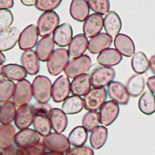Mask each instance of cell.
<instances>
[{"label":"cell","mask_w":155,"mask_h":155,"mask_svg":"<svg viewBox=\"0 0 155 155\" xmlns=\"http://www.w3.org/2000/svg\"><path fill=\"white\" fill-rule=\"evenodd\" d=\"M69 142L74 147L84 146L87 141V131L84 129L82 125L76 126L68 136Z\"/></svg>","instance_id":"obj_36"},{"label":"cell","mask_w":155,"mask_h":155,"mask_svg":"<svg viewBox=\"0 0 155 155\" xmlns=\"http://www.w3.org/2000/svg\"><path fill=\"white\" fill-rule=\"evenodd\" d=\"M16 134V128L10 124L0 126V148L4 149L8 146L12 145Z\"/></svg>","instance_id":"obj_37"},{"label":"cell","mask_w":155,"mask_h":155,"mask_svg":"<svg viewBox=\"0 0 155 155\" xmlns=\"http://www.w3.org/2000/svg\"><path fill=\"white\" fill-rule=\"evenodd\" d=\"M21 2L22 5L27 6V7H30V6H34L35 5L36 0H21Z\"/></svg>","instance_id":"obj_50"},{"label":"cell","mask_w":155,"mask_h":155,"mask_svg":"<svg viewBox=\"0 0 155 155\" xmlns=\"http://www.w3.org/2000/svg\"><path fill=\"white\" fill-rule=\"evenodd\" d=\"M112 38L106 33H101L88 41L87 49L91 54H100L103 50L110 48Z\"/></svg>","instance_id":"obj_21"},{"label":"cell","mask_w":155,"mask_h":155,"mask_svg":"<svg viewBox=\"0 0 155 155\" xmlns=\"http://www.w3.org/2000/svg\"><path fill=\"white\" fill-rule=\"evenodd\" d=\"M84 108V98L78 96L68 97L62 103V110L66 114H76Z\"/></svg>","instance_id":"obj_31"},{"label":"cell","mask_w":155,"mask_h":155,"mask_svg":"<svg viewBox=\"0 0 155 155\" xmlns=\"http://www.w3.org/2000/svg\"><path fill=\"white\" fill-rule=\"evenodd\" d=\"M0 155H2V154H1V151H0Z\"/></svg>","instance_id":"obj_53"},{"label":"cell","mask_w":155,"mask_h":155,"mask_svg":"<svg viewBox=\"0 0 155 155\" xmlns=\"http://www.w3.org/2000/svg\"><path fill=\"white\" fill-rule=\"evenodd\" d=\"M59 26L60 17L55 11H47L41 14L36 23L39 36H42V38L50 36Z\"/></svg>","instance_id":"obj_2"},{"label":"cell","mask_w":155,"mask_h":155,"mask_svg":"<svg viewBox=\"0 0 155 155\" xmlns=\"http://www.w3.org/2000/svg\"><path fill=\"white\" fill-rule=\"evenodd\" d=\"M107 94L111 101H115L119 105H127L130 96L126 90V87L121 82L112 81L107 87Z\"/></svg>","instance_id":"obj_11"},{"label":"cell","mask_w":155,"mask_h":155,"mask_svg":"<svg viewBox=\"0 0 155 155\" xmlns=\"http://www.w3.org/2000/svg\"><path fill=\"white\" fill-rule=\"evenodd\" d=\"M42 155H64L63 153H59V152H53V151H48V152H45Z\"/></svg>","instance_id":"obj_52"},{"label":"cell","mask_w":155,"mask_h":155,"mask_svg":"<svg viewBox=\"0 0 155 155\" xmlns=\"http://www.w3.org/2000/svg\"><path fill=\"white\" fill-rule=\"evenodd\" d=\"M6 61V57H5V55L0 51V66H1L4 62Z\"/></svg>","instance_id":"obj_51"},{"label":"cell","mask_w":155,"mask_h":155,"mask_svg":"<svg viewBox=\"0 0 155 155\" xmlns=\"http://www.w3.org/2000/svg\"><path fill=\"white\" fill-rule=\"evenodd\" d=\"M91 78L90 75L87 74H84L79 75L71 82V92L74 96H86L92 88Z\"/></svg>","instance_id":"obj_20"},{"label":"cell","mask_w":155,"mask_h":155,"mask_svg":"<svg viewBox=\"0 0 155 155\" xmlns=\"http://www.w3.org/2000/svg\"><path fill=\"white\" fill-rule=\"evenodd\" d=\"M147 87L150 89V91L155 95V75L154 76H150V77L148 78V80H147Z\"/></svg>","instance_id":"obj_48"},{"label":"cell","mask_w":155,"mask_h":155,"mask_svg":"<svg viewBox=\"0 0 155 155\" xmlns=\"http://www.w3.org/2000/svg\"><path fill=\"white\" fill-rule=\"evenodd\" d=\"M107 90L104 87L92 88L84 97V108L88 111H97L107 101Z\"/></svg>","instance_id":"obj_8"},{"label":"cell","mask_w":155,"mask_h":155,"mask_svg":"<svg viewBox=\"0 0 155 155\" xmlns=\"http://www.w3.org/2000/svg\"><path fill=\"white\" fill-rule=\"evenodd\" d=\"M103 17L100 14H91L87 19L84 21L83 31L87 38H93L98 34H101L103 28Z\"/></svg>","instance_id":"obj_14"},{"label":"cell","mask_w":155,"mask_h":155,"mask_svg":"<svg viewBox=\"0 0 155 155\" xmlns=\"http://www.w3.org/2000/svg\"><path fill=\"white\" fill-rule=\"evenodd\" d=\"M54 47L55 43L53 40V36H46L42 38L36 44L35 49V53L39 61L43 62L48 61L54 51Z\"/></svg>","instance_id":"obj_27"},{"label":"cell","mask_w":155,"mask_h":155,"mask_svg":"<svg viewBox=\"0 0 155 155\" xmlns=\"http://www.w3.org/2000/svg\"><path fill=\"white\" fill-rule=\"evenodd\" d=\"M21 66L25 69L26 73L29 74L30 75H35L39 73L40 63L35 51L32 49L25 50L21 54Z\"/></svg>","instance_id":"obj_18"},{"label":"cell","mask_w":155,"mask_h":155,"mask_svg":"<svg viewBox=\"0 0 155 155\" xmlns=\"http://www.w3.org/2000/svg\"><path fill=\"white\" fill-rule=\"evenodd\" d=\"M33 87L32 84L24 79L21 81H19L15 84V91L13 94V102L16 106L21 107L24 105H27L33 98Z\"/></svg>","instance_id":"obj_7"},{"label":"cell","mask_w":155,"mask_h":155,"mask_svg":"<svg viewBox=\"0 0 155 155\" xmlns=\"http://www.w3.org/2000/svg\"><path fill=\"white\" fill-rule=\"evenodd\" d=\"M71 93V82L66 75H61L52 84L51 97L54 102H63Z\"/></svg>","instance_id":"obj_9"},{"label":"cell","mask_w":155,"mask_h":155,"mask_svg":"<svg viewBox=\"0 0 155 155\" xmlns=\"http://www.w3.org/2000/svg\"><path fill=\"white\" fill-rule=\"evenodd\" d=\"M1 74L8 80L18 82L24 80L27 76L25 69L19 64H7L5 66H2Z\"/></svg>","instance_id":"obj_28"},{"label":"cell","mask_w":155,"mask_h":155,"mask_svg":"<svg viewBox=\"0 0 155 155\" xmlns=\"http://www.w3.org/2000/svg\"><path fill=\"white\" fill-rule=\"evenodd\" d=\"M138 108L142 114L151 115L155 112V96L150 91L144 92L139 97Z\"/></svg>","instance_id":"obj_33"},{"label":"cell","mask_w":155,"mask_h":155,"mask_svg":"<svg viewBox=\"0 0 155 155\" xmlns=\"http://www.w3.org/2000/svg\"><path fill=\"white\" fill-rule=\"evenodd\" d=\"M62 2V0H36L35 8L43 12L53 11L57 8Z\"/></svg>","instance_id":"obj_41"},{"label":"cell","mask_w":155,"mask_h":155,"mask_svg":"<svg viewBox=\"0 0 155 155\" xmlns=\"http://www.w3.org/2000/svg\"><path fill=\"white\" fill-rule=\"evenodd\" d=\"M91 10L95 13L103 15L110 10V0H87Z\"/></svg>","instance_id":"obj_40"},{"label":"cell","mask_w":155,"mask_h":155,"mask_svg":"<svg viewBox=\"0 0 155 155\" xmlns=\"http://www.w3.org/2000/svg\"><path fill=\"white\" fill-rule=\"evenodd\" d=\"M145 79L141 74H135L131 76L126 83V90L130 97H139L145 89Z\"/></svg>","instance_id":"obj_29"},{"label":"cell","mask_w":155,"mask_h":155,"mask_svg":"<svg viewBox=\"0 0 155 155\" xmlns=\"http://www.w3.org/2000/svg\"><path fill=\"white\" fill-rule=\"evenodd\" d=\"M64 155H94V150L88 146L74 147L70 149Z\"/></svg>","instance_id":"obj_43"},{"label":"cell","mask_w":155,"mask_h":155,"mask_svg":"<svg viewBox=\"0 0 155 155\" xmlns=\"http://www.w3.org/2000/svg\"><path fill=\"white\" fill-rule=\"evenodd\" d=\"M100 124V115L97 111H87L82 118V126L87 132H91Z\"/></svg>","instance_id":"obj_39"},{"label":"cell","mask_w":155,"mask_h":155,"mask_svg":"<svg viewBox=\"0 0 155 155\" xmlns=\"http://www.w3.org/2000/svg\"><path fill=\"white\" fill-rule=\"evenodd\" d=\"M72 39H73L72 26L71 24L66 22L61 24L53 34V40L55 45H58L59 47L61 48L69 46Z\"/></svg>","instance_id":"obj_23"},{"label":"cell","mask_w":155,"mask_h":155,"mask_svg":"<svg viewBox=\"0 0 155 155\" xmlns=\"http://www.w3.org/2000/svg\"><path fill=\"white\" fill-rule=\"evenodd\" d=\"M34 110L35 114H42V115H49V112L52 109V107L48 104V103H35V105H33Z\"/></svg>","instance_id":"obj_45"},{"label":"cell","mask_w":155,"mask_h":155,"mask_svg":"<svg viewBox=\"0 0 155 155\" xmlns=\"http://www.w3.org/2000/svg\"><path fill=\"white\" fill-rule=\"evenodd\" d=\"M103 26L106 34L111 38H115L122 29V21L118 14L115 11H109L104 17Z\"/></svg>","instance_id":"obj_19"},{"label":"cell","mask_w":155,"mask_h":155,"mask_svg":"<svg viewBox=\"0 0 155 155\" xmlns=\"http://www.w3.org/2000/svg\"><path fill=\"white\" fill-rule=\"evenodd\" d=\"M123 60V56L115 48H107L98 54L97 62L101 66L112 67L118 65Z\"/></svg>","instance_id":"obj_26"},{"label":"cell","mask_w":155,"mask_h":155,"mask_svg":"<svg viewBox=\"0 0 155 155\" xmlns=\"http://www.w3.org/2000/svg\"><path fill=\"white\" fill-rule=\"evenodd\" d=\"M21 32L17 27H8L0 31V51L10 50L19 42Z\"/></svg>","instance_id":"obj_15"},{"label":"cell","mask_w":155,"mask_h":155,"mask_svg":"<svg viewBox=\"0 0 155 155\" xmlns=\"http://www.w3.org/2000/svg\"><path fill=\"white\" fill-rule=\"evenodd\" d=\"M14 6L13 0H0V9H9Z\"/></svg>","instance_id":"obj_47"},{"label":"cell","mask_w":155,"mask_h":155,"mask_svg":"<svg viewBox=\"0 0 155 155\" xmlns=\"http://www.w3.org/2000/svg\"><path fill=\"white\" fill-rule=\"evenodd\" d=\"M115 49L124 57H132L135 54L134 41L124 34H119L114 38Z\"/></svg>","instance_id":"obj_25"},{"label":"cell","mask_w":155,"mask_h":155,"mask_svg":"<svg viewBox=\"0 0 155 155\" xmlns=\"http://www.w3.org/2000/svg\"><path fill=\"white\" fill-rule=\"evenodd\" d=\"M38 30L35 24H30L25 27L23 31L21 33L19 39V48L21 50H29L34 48L36 46L38 41Z\"/></svg>","instance_id":"obj_13"},{"label":"cell","mask_w":155,"mask_h":155,"mask_svg":"<svg viewBox=\"0 0 155 155\" xmlns=\"http://www.w3.org/2000/svg\"><path fill=\"white\" fill-rule=\"evenodd\" d=\"M40 140L41 135L39 133H37L35 129L26 128L20 130L16 134L14 142L18 147L24 150H28L40 143Z\"/></svg>","instance_id":"obj_10"},{"label":"cell","mask_w":155,"mask_h":155,"mask_svg":"<svg viewBox=\"0 0 155 155\" xmlns=\"http://www.w3.org/2000/svg\"><path fill=\"white\" fill-rule=\"evenodd\" d=\"M107 138H108V129L106 128V126L98 125L90 133V137H89L90 145L95 150H100L105 145Z\"/></svg>","instance_id":"obj_30"},{"label":"cell","mask_w":155,"mask_h":155,"mask_svg":"<svg viewBox=\"0 0 155 155\" xmlns=\"http://www.w3.org/2000/svg\"><path fill=\"white\" fill-rule=\"evenodd\" d=\"M15 84L11 80H1L0 81V102L8 101L13 97L15 91Z\"/></svg>","instance_id":"obj_38"},{"label":"cell","mask_w":155,"mask_h":155,"mask_svg":"<svg viewBox=\"0 0 155 155\" xmlns=\"http://www.w3.org/2000/svg\"><path fill=\"white\" fill-rule=\"evenodd\" d=\"M35 110L32 105H24L19 107L16 112V116L14 119L16 127L20 130L29 128V126L33 124L35 118Z\"/></svg>","instance_id":"obj_16"},{"label":"cell","mask_w":155,"mask_h":155,"mask_svg":"<svg viewBox=\"0 0 155 155\" xmlns=\"http://www.w3.org/2000/svg\"><path fill=\"white\" fill-rule=\"evenodd\" d=\"M48 118L51 123L52 129L55 131V133L61 134L66 130L68 125V117L62 110L59 108H52Z\"/></svg>","instance_id":"obj_22"},{"label":"cell","mask_w":155,"mask_h":155,"mask_svg":"<svg viewBox=\"0 0 155 155\" xmlns=\"http://www.w3.org/2000/svg\"><path fill=\"white\" fill-rule=\"evenodd\" d=\"M0 107H1V105H0Z\"/></svg>","instance_id":"obj_54"},{"label":"cell","mask_w":155,"mask_h":155,"mask_svg":"<svg viewBox=\"0 0 155 155\" xmlns=\"http://www.w3.org/2000/svg\"><path fill=\"white\" fill-rule=\"evenodd\" d=\"M119 112H120V108L118 103H116L114 101H106L101 106V108L100 109V112H98V115H100V124L103 126L110 125L117 119Z\"/></svg>","instance_id":"obj_12"},{"label":"cell","mask_w":155,"mask_h":155,"mask_svg":"<svg viewBox=\"0 0 155 155\" xmlns=\"http://www.w3.org/2000/svg\"><path fill=\"white\" fill-rule=\"evenodd\" d=\"M33 94L35 101L40 103H48L51 98L52 84L48 77L44 75L36 76L32 84Z\"/></svg>","instance_id":"obj_3"},{"label":"cell","mask_w":155,"mask_h":155,"mask_svg":"<svg viewBox=\"0 0 155 155\" xmlns=\"http://www.w3.org/2000/svg\"><path fill=\"white\" fill-rule=\"evenodd\" d=\"M43 144L49 151L63 154L71 149V144L69 142L68 137L60 133H50L48 136L44 137Z\"/></svg>","instance_id":"obj_5"},{"label":"cell","mask_w":155,"mask_h":155,"mask_svg":"<svg viewBox=\"0 0 155 155\" xmlns=\"http://www.w3.org/2000/svg\"><path fill=\"white\" fill-rule=\"evenodd\" d=\"M46 147L43 143H38L37 145L34 146L33 148H30L27 150L28 155H42L46 152Z\"/></svg>","instance_id":"obj_46"},{"label":"cell","mask_w":155,"mask_h":155,"mask_svg":"<svg viewBox=\"0 0 155 155\" xmlns=\"http://www.w3.org/2000/svg\"><path fill=\"white\" fill-rule=\"evenodd\" d=\"M2 155H28L27 150L21 149L17 145H10L8 146L1 150Z\"/></svg>","instance_id":"obj_44"},{"label":"cell","mask_w":155,"mask_h":155,"mask_svg":"<svg viewBox=\"0 0 155 155\" xmlns=\"http://www.w3.org/2000/svg\"><path fill=\"white\" fill-rule=\"evenodd\" d=\"M149 61H150V71L155 75V55L151 56V57L150 58V60H149Z\"/></svg>","instance_id":"obj_49"},{"label":"cell","mask_w":155,"mask_h":155,"mask_svg":"<svg viewBox=\"0 0 155 155\" xmlns=\"http://www.w3.org/2000/svg\"><path fill=\"white\" fill-rule=\"evenodd\" d=\"M33 125L35 127V130L41 135V137H47L51 133V123L47 115H42V114H35Z\"/></svg>","instance_id":"obj_34"},{"label":"cell","mask_w":155,"mask_h":155,"mask_svg":"<svg viewBox=\"0 0 155 155\" xmlns=\"http://www.w3.org/2000/svg\"><path fill=\"white\" fill-rule=\"evenodd\" d=\"M90 8L87 0H72L70 5L71 17L76 21H84L89 16Z\"/></svg>","instance_id":"obj_24"},{"label":"cell","mask_w":155,"mask_h":155,"mask_svg":"<svg viewBox=\"0 0 155 155\" xmlns=\"http://www.w3.org/2000/svg\"><path fill=\"white\" fill-rule=\"evenodd\" d=\"M68 53L70 59L74 60L84 55L88 47V40L83 34L76 35L73 37L71 43L68 46Z\"/></svg>","instance_id":"obj_17"},{"label":"cell","mask_w":155,"mask_h":155,"mask_svg":"<svg viewBox=\"0 0 155 155\" xmlns=\"http://www.w3.org/2000/svg\"><path fill=\"white\" fill-rule=\"evenodd\" d=\"M16 105L13 101H6L0 107V123L2 124H9L16 116Z\"/></svg>","instance_id":"obj_35"},{"label":"cell","mask_w":155,"mask_h":155,"mask_svg":"<svg viewBox=\"0 0 155 155\" xmlns=\"http://www.w3.org/2000/svg\"><path fill=\"white\" fill-rule=\"evenodd\" d=\"M131 66L133 71L137 74H143L150 69V61L147 58V56L142 51L135 52L132 56L131 60Z\"/></svg>","instance_id":"obj_32"},{"label":"cell","mask_w":155,"mask_h":155,"mask_svg":"<svg viewBox=\"0 0 155 155\" xmlns=\"http://www.w3.org/2000/svg\"><path fill=\"white\" fill-rule=\"evenodd\" d=\"M115 77V71L112 67L98 66L95 68L91 74V84L94 88H101L108 87Z\"/></svg>","instance_id":"obj_4"},{"label":"cell","mask_w":155,"mask_h":155,"mask_svg":"<svg viewBox=\"0 0 155 155\" xmlns=\"http://www.w3.org/2000/svg\"><path fill=\"white\" fill-rule=\"evenodd\" d=\"M13 21V14L9 9H0V31L10 27Z\"/></svg>","instance_id":"obj_42"},{"label":"cell","mask_w":155,"mask_h":155,"mask_svg":"<svg viewBox=\"0 0 155 155\" xmlns=\"http://www.w3.org/2000/svg\"><path fill=\"white\" fill-rule=\"evenodd\" d=\"M91 58L88 55H83L81 57L72 60L64 70L65 75L69 78H75L79 75L87 74L91 67Z\"/></svg>","instance_id":"obj_6"},{"label":"cell","mask_w":155,"mask_h":155,"mask_svg":"<svg viewBox=\"0 0 155 155\" xmlns=\"http://www.w3.org/2000/svg\"><path fill=\"white\" fill-rule=\"evenodd\" d=\"M69 53L68 50L61 48L58 49H55L51 54L50 58L47 61L48 71L52 76H57L66 69L69 63Z\"/></svg>","instance_id":"obj_1"}]
</instances>
